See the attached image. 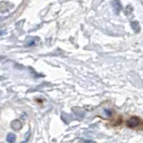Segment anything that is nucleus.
I'll return each instance as SVG.
<instances>
[{
	"label": "nucleus",
	"mask_w": 143,
	"mask_h": 143,
	"mask_svg": "<svg viewBox=\"0 0 143 143\" xmlns=\"http://www.w3.org/2000/svg\"><path fill=\"white\" fill-rule=\"evenodd\" d=\"M12 127L13 128H14L15 130H20L21 126H22V124H21V123L19 121H17V120H15V121H13L12 123Z\"/></svg>",
	"instance_id": "obj_3"
},
{
	"label": "nucleus",
	"mask_w": 143,
	"mask_h": 143,
	"mask_svg": "<svg viewBox=\"0 0 143 143\" xmlns=\"http://www.w3.org/2000/svg\"><path fill=\"white\" fill-rule=\"evenodd\" d=\"M140 123V121H139L138 118H135V117H132L128 121V125L130 127H135Z\"/></svg>",
	"instance_id": "obj_1"
},
{
	"label": "nucleus",
	"mask_w": 143,
	"mask_h": 143,
	"mask_svg": "<svg viewBox=\"0 0 143 143\" xmlns=\"http://www.w3.org/2000/svg\"><path fill=\"white\" fill-rule=\"evenodd\" d=\"M105 113L106 114H108V116H110V115H112L111 111H110V110H107V109H105Z\"/></svg>",
	"instance_id": "obj_4"
},
{
	"label": "nucleus",
	"mask_w": 143,
	"mask_h": 143,
	"mask_svg": "<svg viewBox=\"0 0 143 143\" xmlns=\"http://www.w3.org/2000/svg\"><path fill=\"white\" fill-rule=\"evenodd\" d=\"M27 141H28V138H27L25 140H23V141H22V142H21V143H27Z\"/></svg>",
	"instance_id": "obj_5"
},
{
	"label": "nucleus",
	"mask_w": 143,
	"mask_h": 143,
	"mask_svg": "<svg viewBox=\"0 0 143 143\" xmlns=\"http://www.w3.org/2000/svg\"><path fill=\"white\" fill-rule=\"evenodd\" d=\"M15 140H16V137H15V135L13 134V133H8L6 136V140L8 143H13L15 141Z\"/></svg>",
	"instance_id": "obj_2"
}]
</instances>
